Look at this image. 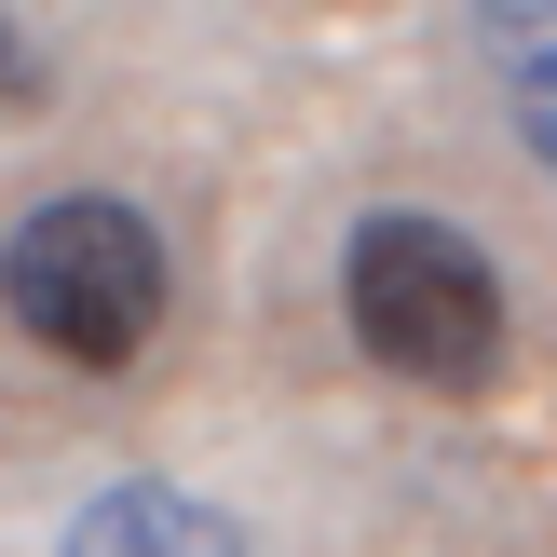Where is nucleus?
Wrapping results in <instances>:
<instances>
[{"instance_id":"nucleus-1","label":"nucleus","mask_w":557,"mask_h":557,"mask_svg":"<svg viewBox=\"0 0 557 557\" xmlns=\"http://www.w3.org/2000/svg\"><path fill=\"white\" fill-rule=\"evenodd\" d=\"M0 313L54 354V368H136L163 326V232L123 190H54L0 245Z\"/></svg>"},{"instance_id":"nucleus-2","label":"nucleus","mask_w":557,"mask_h":557,"mask_svg":"<svg viewBox=\"0 0 557 557\" xmlns=\"http://www.w3.org/2000/svg\"><path fill=\"white\" fill-rule=\"evenodd\" d=\"M341 313H354V341L395 381H435V395H462V381L504 368V272H490L449 218H422V205H381L368 232L341 245Z\"/></svg>"},{"instance_id":"nucleus-3","label":"nucleus","mask_w":557,"mask_h":557,"mask_svg":"<svg viewBox=\"0 0 557 557\" xmlns=\"http://www.w3.org/2000/svg\"><path fill=\"white\" fill-rule=\"evenodd\" d=\"M69 557H245V531L205 504V490H163V476H123L69 517Z\"/></svg>"},{"instance_id":"nucleus-4","label":"nucleus","mask_w":557,"mask_h":557,"mask_svg":"<svg viewBox=\"0 0 557 557\" xmlns=\"http://www.w3.org/2000/svg\"><path fill=\"white\" fill-rule=\"evenodd\" d=\"M476 27L504 69H557V0H476Z\"/></svg>"},{"instance_id":"nucleus-5","label":"nucleus","mask_w":557,"mask_h":557,"mask_svg":"<svg viewBox=\"0 0 557 557\" xmlns=\"http://www.w3.org/2000/svg\"><path fill=\"white\" fill-rule=\"evenodd\" d=\"M517 136L557 163V69H517Z\"/></svg>"},{"instance_id":"nucleus-6","label":"nucleus","mask_w":557,"mask_h":557,"mask_svg":"<svg viewBox=\"0 0 557 557\" xmlns=\"http://www.w3.org/2000/svg\"><path fill=\"white\" fill-rule=\"evenodd\" d=\"M27 96H41V41L0 14V109H27Z\"/></svg>"}]
</instances>
